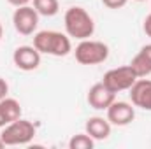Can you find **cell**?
I'll list each match as a JSON object with an SVG mask.
<instances>
[{
    "label": "cell",
    "instance_id": "obj_1",
    "mask_svg": "<svg viewBox=\"0 0 151 149\" xmlns=\"http://www.w3.org/2000/svg\"><path fill=\"white\" fill-rule=\"evenodd\" d=\"M63 25H65V32L67 35L77 40H84L90 39L95 32V23L93 18L90 16V12L79 5L69 7L65 11L63 16Z\"/></svg>",
    "mask_w": 151,
    "mask_h": 149
},
{
    "label": "cell",
    "instance_id": "obj_2",
    "mask_svg": "<svg viewBox=\"0 0 151 149\" xmlns=\"http://www.w3.org/2000/svg\"><path fill=\"white\" fill-rule=\"evenodd\" d=\"M34 46L40 54L67 56L72 51L70 37L56 30H42L34 35Z\"/></svg>",
    "mask_w": 151,
    "mask_h": 149
},
{
    "label": "cell",
    "instance_id": "obj_3",
    "mask_svg": "<svg viewBox=\"0 0 151 149\" xmlns=\"http://www.w3.org/2000/svg\"><path fill=\"white\" fill-rule=\"evenodd\" d=\"M76 60L81 65H99L104 63L109 56V47L100 40L84 39L76 46Z\"/></svg>",
    "mask_w": 151,
    "mask_h": 149
},
{
    "label": "cell",
    "instance_id": "obj_4",
    "mask_svg": "<svg viewBox=\"0 0 151 149\" xmlns=\"http://www.w3.org/2000/svg\"><path fill=\"white\" fill-rule=\"evenodd\" d=\"M0 137L5 146H23V144H28L35 137V126H34V123L19 117L12 123L5 125Z\"/></svg>",
    "mask_w": 151,
    "mask_h": 149
},
{
    "label": "cell",
    "instance_id": "obj_5",
    "mask_svg": "<svg viewBox=\"0 0 151 149\" xmlns=\"http://www.w3.org/2000/svg\"><path fill=\"white\" fill-rule=\"evenodd\" d=\"M139 77L135 75V72L130 69V65H125V67H118V69H111L104 74L102 82L113 91V93H119V91H125V90H130L132 84L137 81Z\"/></svg>",
    "mask_w": 151,
    "mask_h": 149
},
{
    "label": "cell",
    "instance_id": "obj_6",
    "mask_svg": "<svg viewBox=\"0 0 151 149\" xmlns=\"http://www.w3.org/2000/svg\"><path fill=\"white\" fill-rule=\"evenodd\" d=\"M12 25H14V28H16L18 34H21V35H32L37 30L39 12L34 7H30V5L16 7V11L12 14Z\"/></svg>",
    "mask_w": 151,
    "mask_h": 149
},
{
    "label": "cell",
    "instance_id": "obj_7",
    "mask_svg": "<svg viewBox=\"0 0 151 149\" xmlns=\"http://www.w3.org/2000/svg\"><path fill=\"white\" fill-rule=\"evenodd\" d=\"M12 62L19 70L30 72L40 65V53L35 49V46H19L12 54Z\"/></svg>",
    "mask_w": 151,
    "mask_h": 149
},
{
    "label": "cell",
    "instance_id": "obj_8",
    "mask_svg": "<svg viewBox=\"0 0 151 149\" xmlns=\"http://www.w3.org/2000/svg\"><path fill=\"white\" fill-rule=\"evenodd\" d=\"M88 104L97 109V111H107V107L116 100V93H113L104 82H97L90 88L88 97H86Z\"/></svg>",
    "mask_w": 151,
    "mask_h": 149
},
{
    "label": "cell",
    "instance_id": "obj_9",
    "mask_svg": "<svg viewBox=\"0 0 151 149\" xmlns=\"http://www.w3.org/2000/svg\"><path fill=\"white\" fill-rule=\"evenodd\" d=\"M130 100H132V105H135L142 111H151V79L139 77L132 84Z\"/></svg>",
    "mask_w": 151,
    "mask_h": 149
},
{
    "label": "cell",
    "instance_id": "obj_10",
    "mask_svg": "<svg viewBox=\"0 0 151 149\" xmlns=\"http://www.w3.org/2000/svg\"><path fill=\"white\" fill-rule=\"evenodd\" d=\"M135 117V109L128 102H116L107 107V119L114 126H127L134 121Z\"/></svg>",
    "mask_w": 151,
    "mask_h": 149
},
{
    "label": "cell",
    "instance_id": "obj_11",
    "mask_svg": "<svg viewBox=\"0 0 151 149\" xmlns=\"http://www.w3.org/2000/svg\"><path fill=\"white\" fill-rule=\"evenodd\" d=\"M84 130L93 140H106L111 135V123H109V119H104L100 116H93L86 121Z\"/></svg>",
    "mask_w": 151,
    "mask_h": 149
},
{
    "label": "cell",
    "instance_id": "obj_12",
    "mask_svg": "<svg viewBox=\"0 0 151 149\" xmlns=\"http://www.w3.org/2000/svg\"><path fill=\"white\" fill-rule=\"evenodd\" d=\"M0 109H2V114L5 117L7 125L21 117V105L16 98H7V97L2 98L0 100Z\"/></svg>",
    "mask_w": 151,
    "mask_h": 149
},
{
    "label": "cell",
    "instance_id": "obj_13",
    "mask_svg": "<svg viewBox=\"0 0 151 149\" xmlns=\"http://www.w3.org/2000/svg\"><path fill=\"white\" fill-rule=\"evenodd\" d=\"M128 65H130V69L135 72L137 77H148V75L151 74V62L146 58V54L141 53V51L132 58V62H130Z\"/></svg>",
    "mask_w": 151,
    "mask_h": 149
},
{
    "label": "cell",
    "instance_id": "obj_14",
    "mask_svg": "<svg viewBox=\"0 0 151 149\" xmlns=\"http://www.w3.org/2000/svg\"><path fill=\"white\" fill-rule=\"evenodd\" d=\"M34 9L39 12V16L51 18V16L58 14L60 4H58V0H34Z\"/></svg>",
    "mask_w": 151,
    "mask_h": 149
},
{
    "label": "cell",
    "instance_id": "obj_15",
    "mask_svg": "<svg viewBox=\"0 0 151 149\" xmlns=\"http://www.w3.org/2000/svg\"><path fill=\"white\" fill-rule=\"evenodd\" d=\"M95 140L84 132V133H77L69 140V148L70 149H93Z\"/></svg>",
    "mask_w": 151,
    "mask_h": 149
},
{
    "label": "cell",
    "instance_id": "obj_16",
    "mask_svg": "<svg viewBox=\"0 0 151 149\" xmlns=\"http://www.w3.org/2000/svg\"><path fill=\"white\" fill-rule=\"evenodd\" d=\"M127 2L128 0H102V4L109 9H121V7L127 5Z\"/></svg>",
    "mask_w": 151,
    "mask_h": 149
},
{
    "label": "cell",
    "instance_id": "obj_17",
    "mask_svg": "<svg viewBox=\"0 0 151 149\" xmlns=\"http://www.w3.org/2000/svg\"><path fill=\"white\" fill-rule=\"evenodd\" d=\"M7 91H9V84H7V81H5V79H2V77H0V100L7 97Z\"/></svg>",
    "mask_w": 151,
    "mask_h": 149
},
{
    "label": "cell",
    "instance_id": "obj_18",
    "mask_svg": "<svg viewBox=\"0 0 151 149\" xmlns=\"http://www.w3.org/2000/svg\"><path fill=\"white\" fill-rule=\"evenodd\" d=\"M142 28H144V34H146L148 37H151V14H148V16H146Z\"/></svg>",
    "mask_w": 151,
    "mask_h": 149
},
{
    "label": "cell",
    "instance_id": "obj_19",
    "mask_svg": "<svg viewBox=\"0 0 151 149\" xmlns=\"http://www.w3.org/2000/svg\"><path fill=\"white\" fill-rule=\"evenodd\" d=\"M11 5H14V7H21V5H28L32 0H7Z\"/></svg>",
    "mask_w": 151,
    "mask_h": 149
},
{
    "label": "cell",
    "instance_id": "obj_20",
    "mask_svg": "<svg viewBox=\"0 0 151 149\" xmlns=\"http://www.w3.org/2000/svg\"><path fill=\"white\" fill-rule=\"evenodd\" d=\"M141 53H144V54H146V58H148V60L151 62V44H146V46H142V47H141Z\"/></svg>",
    "mask_w": 151,
    "mask_h": 149
},
{
    "label": "cell",
    "instance_id": "obj_21",
    "mask_svg": "<svg viewBox=\"0 0 151 149\" xmlns=\"http://www.w3.org/2000/svg\"><path fill=\"white\" fill-rule=\"evenodd\" d=\"M7 125V121H5V117H4V114H2V109H0V128H4Z\"/></svg>",
    "mask_w": 151,
    "mask_h": 149
},
{
    "label": "cell",
    "instance_id": "obj_22",
    "mask_svg": "<svg viewBox=\"0 0 151 149\" xmlns=\"http://www.w3.org/2000/svg\"><path fill=\"white\" fill-rule=\"evenodd\" d=\"M2 148H5V144H4V140H2V137H0V149Z\"/></svg>",
    "mask_w": 151,
    "mask_h": 149
},
{
    "label": "cell",
    "instance_id": "obj_23",
    "mask_svg": "<svg viewBox=\"0 0 151 149\" xmlns=\"http://www.w3.org/2000/svg\"><path fill=\"white\" fill-rule=\"evenodd\" d=\"M2 35H4V28H2V25H0V39H2Z\"/></svg>",
    "mask_w": 151,
    "mask_h": 149
},
{
    "label": "cell",
    "instance_id": "obj_24",
    "mask_svg": "<svg viewBox=\"0 0 151 149\" xmlns=\"http://www.w3.org/2000/svg\"><path fill=\"white\" fill-rule=\"evenodd\" d=\"M135 2H144V0H135Z\"/></svg>",
    "mask_w": 151,
    "mask_h": 149
}]
</instances>
